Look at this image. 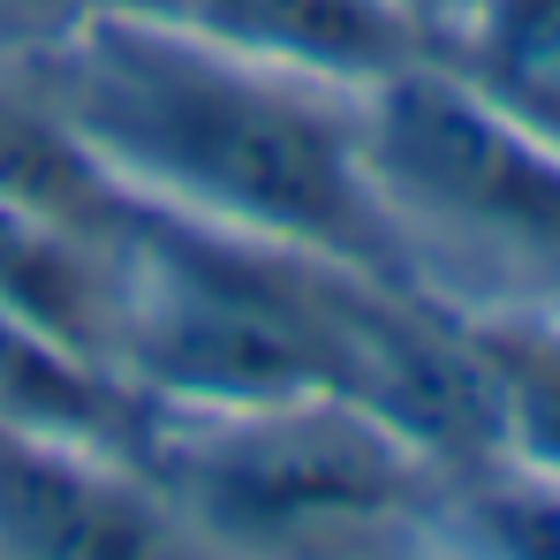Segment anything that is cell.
<instances>
[{
  "instance_id": "cell-4",
  "label": "cell",
  "mask_w": 560,
  "mask_h": 560,
  "mask_svg": "<svg viewBox=\"0 0 560 560\" xmlns=\"http://www.w3.org/2000/svg\"><path fill=\"white\" fill-rule=\"evenodd\" d=\"M424 54L560 152V0H469Z\"/></svg>"
},
{
  "instance_id": "cell-5",
  "label": "cell",
  "mask_w": 560,
  "mask_h": 560,
  "mask_svg": "<svg viewBox=\"0 0 560 560\" xmlns=\"http://www.w3.org/2000/svg\"><path fill=\"white\" fill-rule=\"evenodd\" d=\"M492 378V463L560 485V318L538 311H477L469 318Z\"/></svg>"
},
{
  "instance_id": "cell-2",
  "label": "cell",
  "mask_w": 560,
  "mask_h": 560,
  "mask_svg": "<svg viewBox=\"0 0 560 560\" xmlns=\"http://www.w3.org/2000/svg\"><path fill=\"white\" fill-rule=\"evenodd\" d=\"M364 167L401 228L417 280L440 266H492L538 280L553 318L560 303V152L515 114L463 84L440 54H417L357 92Z\"/></svg>"
},
{
  "instance_id": "cell-1",
  "label": "cell",
  "mask_w": 560,
  "mask_h": 560,
  "mask_svg": "<svg viewBox=\"0 0 560 560\" xmlns=\"http://www.w3.org/2000/svg\"><path fill=\"white\" fill-rule=\"evenodd\" d=\"M31 77L129 197L417 288L364 167L357 84L205 38L167 8L77 23L31 54Z\"/></svg>"
},
{
  "instance_id": "cell-6",
  "label": "cell",
  "mask_w": 560,
  "mask_h": 560,
  "mask_svg": "<svg viewBox=\"0 0 560 560\" xmlns=\"http://www.w3.org/2000/svg\"><path fill=\"white\" fill-rule=\"evenodd\" d=\"M394 8H401V15H409V23L424 31V46H432V38H440V31H447V23L463 15L469 0H394Z\"/></svg>"
},
{
  "instance_id": "cell-3",
  "label": "cell",
  "mask_w": 560,
  "mask_h": 560,
  "mask_svg": "<svg viewBox=\"0 0 560 560\" xmlns=\"http://www.w3.org/2000/svg\"><path fill=\"white\" fill-rule=\"evenodd\" d=\"M175 15L197 23L205 38H228L243 54H266L357 92L424 54V31L394 0H175Z\"/></svg>"
}]
</instances>
